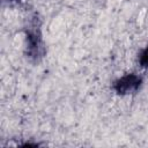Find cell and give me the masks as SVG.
<instances>
[{
  "label": "cell",
  "instance_id": "obj_1",
  "mask_svg": "<svg viewBox=\"0 0 148 148\" xmlns=\"http://www.w3.org/2000/svg\"><path fill=\"white\" fill-rule=\"evenodd\" d=\"M140 83V80L134 76V75H127L125 77H123L121 80H119L116 84V89L118 92H127L128 90H133L135 89Z\"/></svg>",
  "mask_w": 148,
  "mask_h": 148
},
{
  "label": "cell",
  "instance_id": "obj_2",
  "mask_svg": "<svg viewBox=\"0 0 148 148\" xmlns=\"http://www.w3.org/2000/svg\"><path fill=\"white\" fill-rule=\"evenodd\" d=\"M141 64L143 66H148V49L142 53L141 56Z\"/></svg>",
  "mask_w": 148,
  "mask_h": 148
}]
</instances>
